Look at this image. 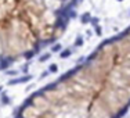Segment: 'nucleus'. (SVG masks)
I'll use <instances>...</instances> for the list:
<instances>
[{"label":"nucleus","instance_id":"f257e3e1","mask_svg":"<svg viewBox=\"0 0 130 118\" xmlns=\"http://www.w3.org/2000/svg\"><path fill=\"white\" fill-rule=\"evenodd\" d=\"M130 107V27L79 67L25 100L18 115L119 117Z\"/></svg>","mask_w":130,"mask_h":118}]
</instances>
